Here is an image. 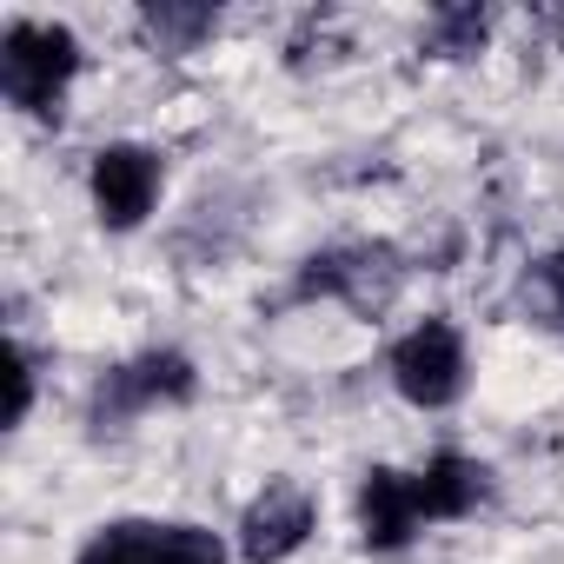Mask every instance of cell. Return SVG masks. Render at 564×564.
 Masks as SVG:
<instances>
[{"label":"cell","instance_id":"obj_1","mask_svg":"<svg viewBox=\"0 0 564 564\" xmlns=\"http://www.w3.org/2000/svg\"><path fill=\"white\" fill-rule=\"evenodd\" d=\"M80 74H87V41L67 21L14 14L0 28V100L21 120H61Z\"/></svg>","mask_w":564,"mask_h":564},{"label":"cell","instance_id":"obj_2","mask_svg":"<svg viewBox=\"0 0 564 564\" xmlns=\"http://www.w3.org/2000/svg\"><path fill=\"white\" fill-rule=\"evenodd\" d=\"M193 399H199V366H193V352H180V346H147V352L107 366V372L87 386V425H94V438H120V432H133L140 419L180 412V405H193Z\"/></svg>","mask_w":564,"mask_h":564},{"label":"cell","instance_id":"obj_3","mask_svg":"<svg viewBox=\"0 0 564 564\" xmlns=\"http://www.w3.org/2000/svg\"><path fill=\"white\" fill-rule=\"evenodd\" d=\"M405 252L392 239H339V246H319L300 259V279H293V300H333L346 313H366L379 319L399 293H405Z\"/></svg>","mask_w":564,"mask_h":564},{"label":"cell","instance_id":"obj_4","mask_svg":"<svg viewBox=\"0 0 564 564\" xmlns=\"http://www.w3.org/2000/svg\"><path fill=\"white\" fill-rule=\"evenodd\" d=\"M386 379L412 412H452L471 392V346H465L458 319H445V313L412 319L386 352Z\"/></svg>","mask_w":564,"mask_h":564},{"label":"cell","instance_id":"obj_5","mask_svg":"<svg viewBox=\"0 0 564 564\" xmlns=\"http://www.w3.org/2000/svg\"><path fill=\"white\" fill-rule=\"evenodd\" d=\"M166 199V153L147 147V140H107L94 147L87 160V206H94V226L127 239L140 226H153Z\"/></svg>","mask_w":564,"mask_h":564},{"label":"cell","instance_id":"obj_6","mask_svg":"<svg viewBox=\"0 0 564 564\" xmlns=\"http://www.w3.org/2000/svg\"><path fill=\"white\" fill-rule=\"evenodd\" d=\"M319 531V498L300 485V478H265L239 524H232V557L239 564H293Z\"/></svg>","mask_w":564,"mask_h":564},{"label":"cell","instance_id":"obj_7","mask_svg":"<svg viewBox=\"0 0 564 564\" xmlns=\"http://www.w3.org/2000/svg\"><path fill=\"white\" fill-rule=\"evenodd\" d=\"M352 531L366 557H405L432 524L419 505V478L412 465H366L359 491H352Z\"/></svg>","mask_w":564,"mask_h":564},{"label":"cell","instance_id":"obj_8","mask_svg":"<svg viewBox=\"0 0 564 564\" xmlns=\"http://www.w3.org/2000/svg\"><path fill=\"white\" fill-rule=\"evenodd\" d=\"M412 478H419L425 524H465V518H478L498 498V471L485 458H471V452H452V445L432 452V458H419Z\"/></svg>","mask_w":564,"mask_h":564},{"label":"cell","instance_id":"obj_9","mask_svg":"<svg viewBox=\"0 0 564 564\" xmlns=\"http://www.w3.org/2000/svg\"><path fill=\"white\" fill-rule=\"evenodd\" d=\"M133 28H140V41H147L153 54L180 61V54H206V47L219 41L226 14L206 8V0H147V8L133 14Z\"/></svg>","mask_w":564,"mask_h":564},{"label":"cell","instance_id":"obj_10","mask_svg":"<svg viewBox=\"0 0 564 564\" xmlns=\"http://www.w3.org/2000/svg\"><path fill=\"white\" fill-rule=\"evenodd\" d=\"M491 28H498L491 8H478V0H452V8H432V14H425L419 47H425L432 61H478V54L491 47Z\"/></svg>","mask_w":564,"mask_h":564},{"label":"cell","instance_id":"obj_11","mask_svg":"<svg viewBox=\"0 0 564 564\" xmlns=\"http://www.w3.org/2000/svg\"><path fill=\"white\" fill-rule=\"evenodd\" d=\"M160 551V518H107L80 538L74 564H153Z\"/></svg>","mask_w":564,"mask_h":564},{"label":"cell","instance_id":"obj_12","mask_svg":"<svg viewBox=\"0 0 564 564\" xmlns=\"http://www.w3.org/2000/svg\"><path fill=\"white\" fill-rule=\"evenodd\" d=\"M153 564H232V531H213L199 518H160Z\"/></svg>","mask_w":564,"mask_h":564},{"label":"cell","instance_id":"obj_13","mask_svg":"<svg viewBox=\"0 0 564 564\" xmlns=\"http://www.w3.org/2000/svg\"><path fill=\"white\" fill-rule=\"evenodd\" d=\"M524 306L538 313V326L564 333V246H551L531 272H524Z\"/></svg>","mask_w":564,"mask_h":564},{"label":"cell","instance_id":"obj_14","mask_svg":"<svg viewBox=\"0 0 564 564\" xmlns=\"http://www.w3.org/2000/svg\"><path fill=\"white\" fill-rule=\"evenodd\" d=\"M8 386H14V399H8V432H21L28 419H34V392H41V352L14 333V346H8Z\"/></svg>","mask_w":564,"mask_h":564}]
</instances>
